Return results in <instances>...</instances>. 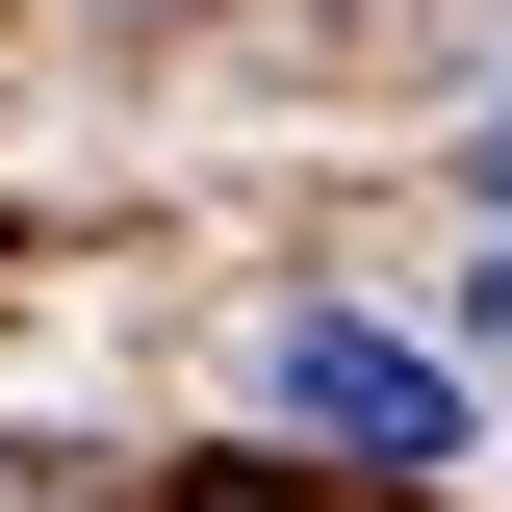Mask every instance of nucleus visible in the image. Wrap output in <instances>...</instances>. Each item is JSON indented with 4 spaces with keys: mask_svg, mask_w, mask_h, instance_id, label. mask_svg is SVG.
<instances>
[{
    "mask_svg": "<svg viewBox=\"0 0 512 512\" xmlns=\"http://www.w3.org/2000/svg\"><path fill=\"white\" fill-rule=\"evenodd\" d=\"M487 205H512V103H487Z\"/></svg>",
    "mask_w": 512,
    "mask_h": 512,
    "instance_id": "nucleus-3",
    "label": "nucleus"
},
{
    "mask_svg": "<svg viewBox=\"0 0 512 512\" xmlns=\"http://www.w3.org/2000/svg\"><path fill=\"white\" fill-rule=\"evenodd\" d=\"M180 512H282V487H180Z\"/></svg>",
    "mask_w": 512,
    "mask_h": 512,
    "instance_id": "nucleus-4",
    "label": "nucleus"
},
{
    "mask_svg": "<svg viewBox=\"0 0 512 512\" xmlns=\"http://www.w3.org/2000/svg\"><path fill=\"white\" fill-rule=\"evenodd\" d=\"M282 410H308L359 487H410V461H461V359H410V333H359V308H308L282 333Z\"/></svg>",
    "mask_w": 512,
    "mask_h": 512,
    "instance_id": "nucleus-1",
    "label": "nucleus"
},
{
    "mask_svg": "<svg viewBox=\"0 0 512 512\" xmlns=\"http://www.w3.org/2000/svg\"><path fill=\"white\" fill-rule=\"evenodd\" d=\"M461 333H487V359H512V231H487V282H461Z\"/></svg>",
    "mask_w": 512,
    "mask_h": 512,
    "instance_id": "nucleus-2",
    "label": "nucleus"
}]
</instances>
